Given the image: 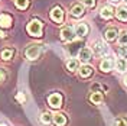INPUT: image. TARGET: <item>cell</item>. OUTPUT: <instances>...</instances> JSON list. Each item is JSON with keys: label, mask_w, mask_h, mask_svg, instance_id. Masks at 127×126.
Segmentation results:
<instances>
[{"label": "cell", "mask_w": 127, "mask_h": 126, "mask_svg": "<svg viewBox=\"0 0 127 126\" xmlns=\"http://www.w3.org/2000/svg\"><path fill=\"white\" fill-rule=\"evenodd\" d=\"M16 99H17V100H19L20 103H25V100H26V97H25L23 93H19V94L16 96Z\"/></svg>", "instance_id": "cell-28"}, {"label": "cell", "mask_w": 127, "mask_h": 126, "mask_svg": "<svg viewBox=\"0 0 127 126\" xmlns=\"http://www.w3.org/2000/svg\"><path fill=\"white\" fill-rule=\"evenodd\" d=\"M114 65H116V70L119 71V72H126L127 71V61L123 60V58H119Z\"/></svg>", "instance_id": "cell-15"}, {"label": "cell", "mask_w": 127, "mask_h": 126, "mask_svg": "<svg viewBox=\"0 0 127 126\" xmlns=\"http://www.w3.org/2000/svg\"><path fill=\"white\" fill-rule=\"evenodd\" d=\"M113 15H114V10H113L111 6H104V7L101 9V12H100V16H101L103 19H111Z\"/></svg>", "instance_id": "cell-13"}, {"label": "cell", "mask_w": 127, "mask_h": 126, "mask_svg": "<svg viewBox=\"0 0 127 126\" xmlns=\"http://www.w3.org/2000/svg\"><path fill=\"white\" fill-rule=\"evenodd\" d=\"M74 38H75V31H74V28L66 26V28H64L62 31H61V39L62 41L71 42V41H74Z\"/></svg>", "instance_id": "cell-5"}, {"label": "cell", "mask_w": 127, "mask_h": 126, "mask_svg": "<svg viewBox=\"0 0 127 126\" xmlns=\"http://www.w3.org/2000/svg\"><path fill=\"white\" fill-rule=\"evenodd\" d=\"M0 26L1 28H10L12 26V16L10 15H0Z\"/></svg>", "instance_id": "cell-12"}, {"label": "cell", "mask_w": 127, "mask_h": 126, "mask_svg": "<svg viewBox=\"0 0 127 126\" xmlns=\"http://www.w3.org/2000/svg\"><path fill=\"white\" fill-rule=\"evenodd\" d=\"M91 60H93V51H91L90 48H82V49L79 51V61L88 63V61H91Z\"/></svg>", "instance_id": "cell-9"}, {"label": "cell", "mask_w": 127, "mask_h": 126, "mask_svg": "<svg viewBox=\"0 0 127 126\" xmlns=\"http://www.w3.org/2000/svg\"><path fill=\"white\" fill-rule=\"evenodd\" d=\"M54 122L56 126H64L66 123V116L64 113H56V115H54Z\"/></svg>", "instance_id": "cell-16"}, {"label": "cell", "mask_w": 127, "mask_h": 126, "mask_svg": "<svg viewBox=\"0 0 127 126\" xmlns=\"http://www.w3.org/2000/svg\"><path fill=\"white\" fill-rule=\"evenodd\" d=\"M117 39H119V44L121 47H127V31L120 32L119 36H117Z\"/></svg>", "instance_id": "cell-23"}, {"label": "cell", "mask_w": 127, "mask_h": 126, "mask_svg": "<svg viewBox=\"0 0 127 126\" xmlns=\"http://www.w3.org/2000/svg\"><path fill=\"white\" fill-rule=\"evenodd\" d=\"M119 57L123 60H127V47H120L119 48Z\"/></svg>", "instance_id": "cell-25"}, {"label": "cell", "mask_w": 127, "mask_h": 126, "mask_svg": "<svg viewBox=\"0 0 127 126\" xmlns=\"http://www.w3.org/2000/svg\"><path fill=\"white\" fill-rule=\"evenodd\" d=\"M81 45H82L81 42H77V44H75V42H72L71 45H68V47H66V51H68L72 57H74L77 52H78V51H81V49H82V48H79Z\"/></svg>", "instance_id": "cell-17"}, {"label": "cell", "mask_w": 127, "mask_h": 126, "mask_svg": "<svg viewBox=\"0 0 127 126\" xmlns=\"http://www.w3.org/2000/svg\"><path fill=\"white\" fill-rule=\"evenodd\" d=\"M123 83H124V86L127 87V75H126V77H124V78H123Z\"/></svg>", "instance_id": "cell-30"}, {"label": "cell", "mask_w": 127, "mask_h": 126, "mask_svg": "<svg viewBox=\"0 0 127 126\" xmlns=\"http://www.w3.org/2000/svg\"><path fill=\"white\" fill-rule=\"evenodd\" d=\"M15 4H16V7L23 10V9H26L29 6V0H15Z\"/></svg>", "instance_id": "cell-24"}, {"label": "cell", "mask_w": 127, "mask_h": 126, "mask_svg": "<svg viewBox=\"0 0 127 126\" xmlns=\"http://www.w3.org/2000/svg\"><path fill=\"white\" fill-rule=\"evenodd\" d=\"M91 74H93V68H91L90 65H84V67L79 68V75H81L82 78H88V77H91Z\"/></svg>", "instance_id": "cell-19"}, {"label": "cell", "mask_w": 127, "mask_h": 126, "mask_svg": "<svg viewBox=\"0 0 127 126\" xmlns=\"http://www.w3.org/2000/svg\"><path fill=\"white\" fill-rule=\"evenodd\" d=\"M4 78H6V72L0 68V83H1V81H4Z\"/></svg>", "instance_id": "cell-29"}, {"label": "cell", "mask_w": 127, "mask_h": 126, "mask_svg": "<svg viewBox=\"0 0 127 126\" xmlns=\"http://www.w3.org/2000/svg\"><path fill=\"white\" fill-rule=\"evenodd\" d=\"M111 1H113V3H119L120 0H111Z\"/></svg>", "instance_id": "cell-32"}, {"label": "cell", "mask_w": 127, "mask_h": 126, "mask_svg": "<svg viewBox=\"0 0 127 126\" xmlns=\"http://www.w3.org/2000/svg\"><path fill=\"white\" fill-rule=\"evenodd\" d=\"M114 60H113V57H107V58H104L103 61L100 63V68H101V71H104V72H108V71L114 67Z\"/></svg>", "instance_id": "cell-7"}, {"label": "cell", "mask_w": 127, "mask_h": 126, "mask_svg": "<svg viewBox=\"0 0 127 126\" xmlns=\"http://www.w3.org/2000/svg\"><path fill=\"white\" fill-rule=\"evenodd\" d=\"M116 126H127V119L126 118H121L117 120V123H116Z\"/></svg>", "instance_id": "cell-27"}, {"label": "cell", "mask_w": 127, "mask_h": 126, "mask_svg": "<svg viewBox=\"0 0 127 126\" xmlns=\"http://www.w3.org/2000/svg\"><path fill=\"white\" fill-rule=\"evenodd\" d=\"M90 100L94 103V104H100V103L103 102V93H100V91H95V93H93V94H91V97H90Z\"/></svg>", "instance_id": "cell-20"}, {"label": "cell", "mask_w": 127, "mask_h": 126, "mask_svg": "<svg viewBox=\"0 0 127 126\" xmlns=\"http://www.w3.org/2000/svg\"><path fill=\"white\" fill-rule=\"evenodd\" d=\"M0 126H6V125H0Z\"/></svg>", "instance_id": "cell-33"}, {"label": "cell", "mask_w": 127, "mask_h": 126, "mask_svg": "<svg viewBox=\"0 0 127 126\" xmlns=\"http://www.w3.org/2000/svg\"><path fill=\"white\" fill-rule=\"evenodd\" d=\"M74 31H75V35H77V36H79V38H84V36H87V35H88L90 28H88V26L84 23V22H81V23H77V25H75Z\"/></svg>", "instance_id": "cell-6"}, {"label": "cell", "mask_w": 127, "mask_h": 126, "mask_svg": "<svg viewBox=\"0 0 127 126\" xmlns=\"http://www.w3.org/2000/svg\"><path fill=\"white\" fill-rule=\"evenodd\" d=\"M52 120H54V116H52L51 113H48V112H45V113L40 115V122H42L43 125H49Z\"/></svg>", "instance_id": "cell-22"}, {"label": "cell", "mask_w": 127, "mask_h": 126, "mask_svg": "<svg viewBox=\"0 0 127 126\" xmlns=\"http://www.w3.org/2000/svg\"><path fill=\"white\" fill-rule=\"evenodd\" d=\"M51 19L54 22H56V23H62L64 22V10L59 6H55L51 10Z\"/></svg>", "instance_id": "cell-4"}, {"label": "cell", "mask_w": 127, "mask_h": 126, "mask_svg": "<svg viewBox=\"0 0 127 126\" xmlns=\"http://www.w3.org/2000/svg\"><path fill=\"white\" fill-rule=\"evenodd\" d=\"M66 68L69 71H75V70H79V61L77 58H71L66 61Z\"/></svg>", "instance_id": "cell-18"}, {"label": "cell", "mask_w": 127, "mask_h": 126, "mask_svg": "<svg viewBox=\"0 0 127 126\" xmlns=\"http://www.w3.org/2000/svg\"><path fill=\"white\" fill-rule=\"evenodd\" d=\"M42 28H43V25H42V22L40 20H38V19H33V20H31L29 23H28V26H26V31L29 32V35H32V36H40L42 35Z\"/></svg>", "instance_id": "cell-1"}, {"label": "cell", "mask_w": 127, "mask_h": 126, "mask_svg": "<svg viewBox=\"0 0 127 126\" xmlns=\"http://www.w3.org/2000/svg\"><path fill=\"white\" fill-rule=\"evenodd\" d=\"M82 3H84L88 9H93L95 6V0H82Z\"/></svg>", "instance_id": "cell-26"}, {"label": "cell", "mask_w": 127, "mask_h": 126, "mask_svg": "<svg viewBox=\"0 0 127 126\" xmlns=\"http://www.w3.org/2000/svg\"><path fill=\"white\" fill-rule=\"evenodd\" d=\"M13 54H15V51H13V49H3V51L0 52V57H1V60L9 61V60H12Z\"/></svg>", "instance_id": "cell-21"}, {"label": "cell", "mask_w": 127, "mask_h": 126, "mask_svg": "<svg viewBox=\"0 0 127 126\" xmlns=\"http://www.w3.org/2000/svg\"><path fill=\"white\" fill-rule=\"evenodd\" d=\"M116 16H117V19L121 20V22H127V7L126 6H121V7L117 9Z\"/></svg>", "instance_id": "cell-14"}, {"label": "cell", "mask_w": 127, "mask_h": 126, "mask_svg": "<svg viewBox=\"0 0 127 126\" xmlns=\"http://www.w3.org/2000/svg\"><path fill=\"white\" fill-rule=\"evenodd\" d=\"M91 51H94L97 55H103V54H105V52H107V47H105V44H104V42H101V41H95Z\"/></svg>", "instance_id": "cell-8"}, {"label": "cell", "mask_w": 127, "mask_h": 126, "mask_svg": "<svg viewBox=\"0 0 127 126\" xmlns=\"http://www.w3.org/2000/svg\"><path fill=\"white\" fill-rule=\"evenodd\" d=\"M48 103H49L51 107L59 109L61 104H62V96L59 94V93H54V94H51L49 97H48Z\"/></svg>", "instance_id": "cell-3"}, {"label": "cell", "mask_w": 127, "mask_h": 126, "mask_svg": "<svg viewBox=\"0 0 127 126\" xmlns=\"http://www.w3.org/2000/svg\"><path fill=\"white\" fill-rule=\"evenodd\" d=\"M117 36H119V31L116 29V28H108L105 33H104V38L107 42H113V41L117 39Z\"/></svg>", "instance_id": "cell-10"}, {"label": "cell", "mask_w": 127, "mask_h": 126, "mask_svg": "<svg viewBox=\"0 0 127 126\" xmlns=\"http://www.w3.org/2000/svg\"><path fill=\"white\" fill-rule=\"evenodd\" d=\"M126 1H127V0H126Z\"/></svg>", "instance_id": "cell-34"}, {"label": "cell", "mask_w": 127, "mask_h": 126, "mask_svg": "<svg viewBox=\"0 0 127 126\" xmlns=\"http://www.w3.org/2000/svg\"><path fill=\"white\" fill-rule=\"evenodd\" d=\"M82 15H84V6L79 4V3L74 4L71 9V16H74V17H81Z\"/></svg>", "instance_id": "cell-11"}, {"label": "cell", "mask_w": 127, "mask_h": 126, "mask_svg": "<svg viewBox=\"0 0 127 126\" xmlns=\"http://www.w3.org/2000/svg\"><path fill=\"white\" fill-rule=\"evenodd\" d=\"M40 52H42V45H39V44H32V45H29V47L25 49V57L28 60L33 61V60L39 58Z\"/></svg>", "instance_id": "cell-2"}, {"label": "cell", "mask_w": 127, "mask_h": 126, "mask_svg": "<svg viewBox=\"0 0 127 126\" xmlns=\"http://www.w3.org/2000/svg\"><path fill=\"white\" fill-rule=\"evenodd\" d=\"M0 38H4V32L3 31H0Z\"/></svg>", "instance_id": "cell-31"}]
</instances>
